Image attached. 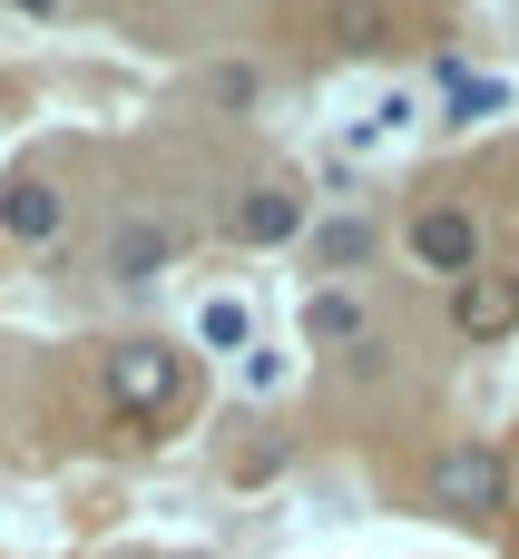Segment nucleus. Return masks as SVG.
<instances>
[{
	"label": "nucleus",
	"instance_id": "f257e3e1",
	"mask_svg": "<svg viewBox=\"0 0 519 559\" xmlns=\"http://www.w3.org/2000/svg\"><path fill=\"white\" fill-rule=\"evenodd\" d=\"M432 511H451V521H500V511H510V462H500L491 442L442 452V462H432Z\"/></svg>",
	"mask_w": 519,
	"mask_h": 559
},
{
	"label": "nucleus",
	"instance_id": "f03ea898",
	"mask_svg": "<svg viewBox=\"0 0 519 559\" xmlns=\"http://www.w3.org/2000/svg\"><path fill=\"white\" fill-rule=\"evenodd\" d=\"M177 393H186V364H177L167 344H147V334H137V344H118V354H108V403H118L128 423H157Z\"/></svg>",
	"mask_w": 519,
	"mask_h": 559
},
{
	"label": "nucleus",
	"instance_id": "7ed1b4c3",
	"mask_svg": "<svg viewBox=\"0 0 519 559\" xmlns=\"http://www.w3.org/2000/svg\"><path fill=\"white\" fill-rule=\"evenodd\" d=\"M412 255L432 265V275H481V226H471V206H422L412 216Z\"/></svg>",
	"mask_w": 519,
	"mask_h": 559
},
{
	"label": "nucleus",
	"instance_id": "20e7f679",
	"mask_svg": "<svg viewBox=\"0 0 519 559\" xmlns=\"http://www.w3.org/2000/svg\"><path fill=\"white\" fill-rule=\"evenodd\" d=\"M59 226H69V197H59L49 177H10V187H0V236H10V246H49Z\"/></svg>",
	"mask_w": 519,
	"mask_h": 559
},
{
	"label": "nucleus",
	"instance_id": "39448f33",
	"mask_svg": "<svg viewBox=\"0 0 519 559\" xmlns=\"http://www.w3.org/2000/svg\"><path fill=\"white\" fill-rule=\"evenodd\" d=\"M451 324H461L471 344H500L519 324V275H471V285L451 295Z\"/></svg>",
	"mask_w": 519,
	"mask_h": 559
},
{
	"label": "nucleus",
	"instance_id": "423d86ee",
	"mask_svg": "<svg viewBox=\"0 0 519 559\" xmlns=\"http://www.w3.org/2000/svg\"><path fill=\"white\" fill-rule=\"evenodd\" d=\"M167 265H177V236H167V226H147V216H128V226H118V246H108V275H118L128 295H147Z\"/></svg>",
	"mask_w": 519,
	"mask_h": 559
},
{
	"label": "nucleus",
	"instance_id": "0eeeda50",
	"mask_svg": "<svg viewBox=\"0 0 519 559\" xmlns=\"http://www.w3.org/2000/svg\"><path fill=\"white\" fill-rule=\"evenodd\" d=\"M236 236H245V246H285V236H304V197H294V187H255V197L236 206Z\"/></svg>",
	"mask_w": 519,
	"mask_h": 559
},
{
	"label": "nucleus",
	"instance_id": "6e6552de",
	"mask_svg": "<svg viewBox=\"0 0 519 559\" xmlns=\"http://www.w3.org/2000/svg\"><path fill=\"white\" fill-rule=\"evenodd\" d=\"M314 265H324V275L373 265V226H363V216H324V226H314Z\"/></svg>",
	"mask_w": 519,
	"mask_h": 559
},
{
	"label": "nucleus",
	"instance_id": "1a4fd4ad",
	"mask_svg": "<svg viewBox=\"0 0 519 559\" xmlns=\"http://www.w3.org/2000/svg\"><path fill=\"white\" fill-rule=\"evenodd\" d=\"M304 344H363V305L353 295H314L304 305Z\"/></svg>",
	"mask_w": 519,
	"mask_h": 559
},
{
	"label": "nucleus",
	"instance_id": "9d476101",
	"mask_svg": "<svg viewBox=\"0 0 519 559\" xmlns=\"http://www.w3.org/2000/svg\"><path fill=\"white\" fill-rule=\"evenodd\" d=\"M196 334H206V344H216V354H245V344H255V314H245V305H236V295H216V305H206V314H196Z\"/></svg>",
	"mask_w": 519,
	"mask_h": 559
},
{
	"label": "nucleus",
	"instance_id": "9b49d317",
	"mask_svg": "<svg viewBox=\"0 0 519 559\" xmlns=\"http://www.w3.org/2000/svg\"><path fill=\"white\" fill-rule=\"evenodd\" d=\"M334 29H343V49H393V20L373 0H334Z\"/></svg>",
	"mask_w": 519,
	"mask_h": 559
},
{
	"label": "nucleus",
	"instance_id": "f8f14e48",
	"mask_svg": "<svg viewBox=\"0 0 519 559\" xmlns=\"http://www.w3.org/2000/svg\"><path fill=\"white\" fill-rule=\"evenodd\" d=\"M442 79H451V118H491V108H510L500 79H471V69H442Z\"/></svg>",
	"mask_w": 519,
	"mask_h": 559
},
{
	"label": "nucleus",
	"instance_id": "ddd939ff",
	"mask_svg": "<svg viewBox=\"0 0 519 559\" xmlns=\"http://www.w3.org/2000/svg\"><path fill=\"white\" fill-rule=\"evenodd\" d=\"M206 88H216V108H255V88H265V79H255V69H216Z\"/></svg>",
	"mask_w": 519,
	"mask_h": 559
},
{
	"label": "nucleus",
	"instance_id": "4468645a",
	"mask_svg": "<svg viewBox=\"0 0 519 559\" xmlns=\"http://www.w3.org/2000/svg\"><path fill=\"white\" fill-rule=\"evenodd\" d=\"M10 10H29V20H49V10H69V0H10Z\"/></svg>",
	"mask_w": 519,
	"mask_h": 559
}]
</instances>
